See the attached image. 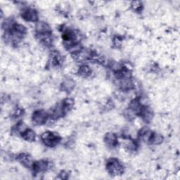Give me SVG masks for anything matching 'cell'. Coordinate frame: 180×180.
<instances>
[{
    "instance_id": "obj_1",
    "label": "cell",
    "mask_w": 180,
    "mask_h": 180,
    "mask_svg": "<svg viewBox=\"0 0 180 180\" xmlns=\"http://www.w3.org/2000/svg\"><path fill=\"white\" fill-rule=\"evenodd\" d=\"M108 169L112 174H120L122 172V167L117 160L113 159L108 164Z\"/></svg>"
},
{
    "instance_id": "obj_2",
    "label": "cell",
    "mask_w": 180,
    "mask_h": 180,
    "mask_svg": "<svg viewBox=\"0 0 180 180\" xmlns=\"http://www.w3.org/2000/svg\"><path fill=\"white\" fill-rule=\"evenodd\" d=\"M23 16L26 18L27 21H35L37 19V15L35 11L33 9H26L24 11L23 14Z\"/></svg>"
},
{
    "instance_id": "obj_3",
    "label": "cell",
    "mask_w": 180,
    "mask_h": 180,
    "mask_svg": "<svg viewBox=\"0 0 180 180\" xmlns=\"http://www.w3.org/2000/svg\"><path fill=\"white\" fill-rule=\"evenodd\" d=\"M36 30L40 34H47L51 30L49 26L44 22L38 23L36 26Z\"/></svg>"
},
{
    "instance_id": "obj_4",
    "label": "cell",
    "mask_w": 180,
    "mask_h": 180,
    "mask_svg": "<svg viewBox=\"0 0 180 180\" xmlns=\"http://www.w3.org/2000/svg\"><path fill=\"white\" fill-rule=\"evenodd\" d=\"M46 117L47 115L45 113H44V112H36L33 115V120H35V122H36L37 123L42 124L46 121Z\"/></svg>"
},
{
    "instance_id": "obj_5",
    "label": "cell",
    "mask_w": 180,
    "mask_h": 180,
    "mask_svg": "<svg viewBox=\"0 0 180 180\" xmlns=\"http://www.w3.org/2000/svg\"><path fill=\"white\" fill-rule=\"evenodd\" d=\"M19 159H20V161L22 163V164H23L24 165H26L27 167H30V165H33L31 158H30V157L27 156V155L22 154L20 156V158H19Z\"/></svg>"
},
{
    "instance_id": "obj_6",
    "label": "cell",
    "mask_w": 180,
    "mask_h": 180,
    "mask_svg": "<svg viewBox=\"0 0 180 180\" xmlns=\"http://www.w3.org/2000/svg\"><path fill=\"white\" fill-rule=\"evenodd\" d=\"M34 167H35V168H34L35 170L37 171H42L47 168V163L44 161H40L35 163L34 165Z\"/></svg>"
},
{
    "instance_id": "obj_7",
    "label": "cell",
    "mask_w": 180,
    "mask_h": 180,
    "mask_svg": "<svg viewBox=\"0 0 180 180\" xmlns=\"http://www.w3.org/2000/svg\"><path fill=\"white\" fill-rule=\"evenodd\" d=\"M150 141H151V143L158 144L161 143L162 141H163V137H162L161 135L155 134L154 135H151Z\"/></svg>"
},
{
    "instance_id": "obj_8",
    "label": "cell",
    "mask_w": 180,
    "mask_h": 180,
    "mask_svg": "<svg viewBox=\"0 0 180 180\" xmlns=\"http://www.w3.org/2000/svg\"><path fill=\"white\" fill-rule=\"evenodd\" d=\"M23 137L25 139L33 141L35 139V132H33L32 130L27 129L23 134Z\"/></svg>"
},
{
    "instance_id": "obj_9",
    "label": "cell",
    "mask_w": 180,
    "mask_h": 180,
    "mask_svg": "<svg viewBox=\"0 0 180 180\" xmlns=\"http://www.w3.org/2000/svg\"><path fill=\"white\" fill-rule=\"evenodd\" d=\"M106 142L108 144H111V145H113V144H115V141H116V138H115V135L113 134H108L106 136Z\"/></svg>"
},
{
    "instance_id": "obj_10",
    "label": "cell",
    "mask_w": 180,
    "mask_h": 180,
    "mask_svg": "<svg viewBox=\"0 0 180 180\" xmlns=\"http://www.w3.org/2000/svg\"><path fill=\"white\" fill-rule=\"evenodd\" d=\"M90 73V69L87 66H83L80 69V74L83 75H87Z\"/></svg>"
}]
</instances>
